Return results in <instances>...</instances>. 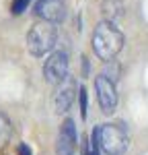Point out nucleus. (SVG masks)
Here are the masks:
<instances>
[{
	"mask_svg": "<svg viewBox=\"0 0 148 155\" xmlns=\"http://www.w3.org/2000/svg\"><path fill=\"white\" fill-rule=\"evenodd\" d=\"M68 71H70V58H68V54L62 52V50L49 52L48 60L43 64V79L49 85H58L68 77Z\"/></svg>",
	"mask_w": 148,
	"mask_h": 155,
	"instance_id": "20e7f679",
	"label": "nucleus"
},
{
	"mask_svg": "<svg viewBox=\"0 0 148 155\" xmlns=\"http://www.w3.org/2000/svg\"><path fill=\"white\" fill-rule=\"evenodd\" d=\"M123 33L119 31L117 25L109 23V21H101L93 31V39L91 46L93 52L99 60H113L119 52L123 50Z\"/></svg>",
	"mask_w": 148,
	"mask_h": 155,
	"instance_id": "f257e3e1",
	"label": "nucleus"
},
{
	"mask_svg": "<svg viewBox=\"0 0 148 155\" xmlns=\"http://www.w3.org/2000/svg\"><path fill=\"white\" fill-rule=\"evenodd\" d=\"M12 139V122L4 112H0V151L11 143Z\"/></svg>",
	"mask_w": 148,
	"mask_h": 155,
	"instance_id": "9d476101",
	"label": "nucleus"
},
{
	"mask_svg": "<svg viewBox=\"0 0 148 155\" xmlns=\"http://www.w3.org/2000/svg\"><path fill=\"white\" fill-rule=\"evenodd\" d=\"M35 15L41 21H49V23L58 25L66 19V4H64V0H37Z\"/></svg>",
	"mask_w": 148,
	"mask_h": 155,
	"instance_id": "6e6552de",
	"label": "nucleus"
},
{
	"mask_svg": "<svg viewBox=\"0 0 148 155\" xmlns=\"http://www.w3.org/2000/svg\"><path fill=\"white\" fill-rule=\"evenodd\" d=\"M56 41H58V27L56 23H49V21L39 19L27 33V50L37 58L49 54L56 48Z\"/></svg>",
	"mask_w": 148,
	"mask_h": 155,
	"instance_id": "f03ea898",
	"label": "nucleus"
},
{
	"mask_svg": "<svg viewBox=\"0 0 148 155\" xmlns=\"http://www.w3.org/2000/svg\"><path fill=\"white\" fill-rule=\"evenodd\" d=\"M99 147L105 155H123L128 147V134L117 124L99 126Z\"/></svg>",
	"mask_w": 148,
	"mask_h": 155,
	"instance_id": "7ed1b4c3",
	"label": "nucleus"
},
{
	"mask_svg": "<svg viewBox=\"0 0 148 155\" xmlns=\"http://www.w3.org/2000/svg\"><path fill=\"white\" fill-rule=\"evenodd\" d=\"M31 2H33V0H12V2H11V12L19 17V15H23V12L29 8Z\"/></svg>",
	"mask_w": 148,
	"mask_h": 155,
	"instance_id": "9b49d317",
	"label": "nucleus"
},
{
	"mask_svg": "<svg viewBox=\"0 0 148 155\" xmlns=\"http://www.w3.org/2000/svg\"><path fill=\"white\" fill-rule=\"evenodd\" d=\"M78 95V85L74 81V77H66L62 83H58V89H56V95H54V107L58 114H66L70 107H72L74 99Z\"/></svg>",
	"mask_w": 148,
	"mask_h": 155,
	"instance_id": "423d86ee",
	"label": "nucleus"
},
{
	"mask_svg": "<svg viewBox=\"0 0 148 155\" xmlns=\"http://www.w3.org/2000/svg\"><path fill=\"white\" fill-rule=\"evenodd\" d=\"M76 143H78V134H76L74 120L66 118L64 122H62L60 130H58L56 153L58 155H74V151H76Z\"/></svg>",
	"mask_w": 148,
	"mask_h": 155,
	"instance_id": "0eeeda50",
	"label": "nucleus"
},
{
	"mask_svg": "<svg viewBox=\"0 0 148 155\" xmlns=\"http://www.w3.org/2000/svg\"><path fill=\"white\" fill-rule=\"evenodd\" d=\"M103 15H105V21L117 25V21L123 17V2L122 0H105L103 2Z\"/></svg>",
	"mask_w": 148,
	"mask_h": 155,
	"instance_id": "1a4fd4ad",
	"label": "nucleus"
},
{
	"mask_svg": "<svg viewBox=\"0 0 148 155\" xmlns=\"http://www.w3.org/2000/svg\"><path fill=\"white\" fill-rule=\"evenodd\" d=\"M95 91H97L99 106L103 110V114H113L117 107V89L115 83L107 79L105 74H99L95 79Z\"/></svg>",
	"mask_w": 148,
	"mask_h": 155,
	"instance_id": "39448f33",
	"label": "nucleus"
},
{
	"mask_svg": "<svg viewBox=\"0 0 148 155\" xmlns=\"http://www.w3.org/2000/svg\"><path fill=\"white\" fill-rule=\"evenodd\" d=\"M17 153H19V155H33V153H31V149H29V145H25V143H21V145H19Z\"/></svg>",
	"mask_w": 148,
	"mask_h": 155,
	"instance_id": "ddd939ff",
	"label": "nucleus"
},
{
	"mask_svg": "<svg viewBox=\"0 0 148 155\" xmlns=\"http://www.w3.org/2000/svg\"><path fill=\"white\" fill-rule=\"evenodd\" d=\"M78 99H80V116L82 120L86 118V110H88V95H86L85 87H78Z\"/></svg>",
	"mask_w": 148,
	"mask_h": 155,
	"instance_id": "f8f14e48",
	"label": "nucleus"
}]
</instances>
